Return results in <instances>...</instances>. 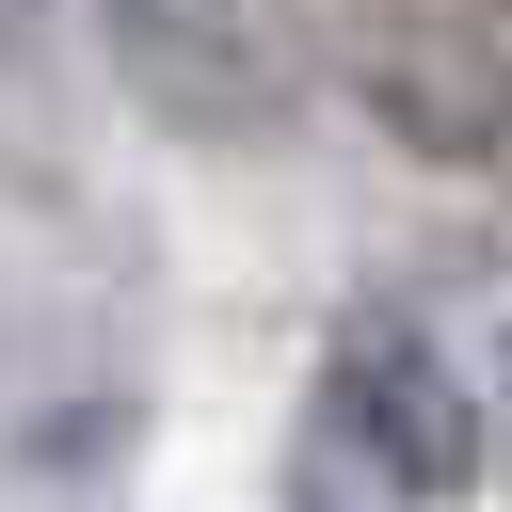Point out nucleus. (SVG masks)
<instances>
[{
    "label": "nucleus",
    "mask_w": 512,
    "mask_h": 512,
    "mask_svg": "<svg viewBox=\"0 0 512 512\" xmlns=\"http://www.w3.org/2000/svg\"><path fill=\"white\" fill-rule=\"evenodd\" d=\"M16 80H32V0H0V128H16Z\"/></svg>",
    "instance_id": "obj_4"
},
{
    "label": "nucleus",
    "mask_w": 512,
    "mask_h": 512,
    "mask_svg": "<svg viewBox=\"0 0 512 512\" xmlns=\"http://www.w3.org/2000/svg\"><path fill=\"white\" fill-rule=\"evenodd\" d=\"M272 48L352 96L400 160H512V48H496V0H272Z\"/></svg>",
    "instance_id": "obj_1"
},
{
    "label": "nucleus",
    "mask_w": 512,
    "mask_h": 512,
    "mask_svg": "<svg viewBox=\"0 0 512 512\" xmlns=\"http://www.w3.org/2000/svg\"><path fill=\"white\" fill-rule=\"evenodd\" d=\"M496 464H512V352H496Z\"/></svg>",
    "instance_id": "obj_5"
},
{
    "label": "nucleus",
    "mask_w": 512,
    "mask_h": 512,
    "mask_svg": "<svg viewBox=\"0 0 512 512\" xmlns=\"http://www.w3.org/2000/svg\"><path fill=\"white\" fill-rule=\"evenodd\" d=\"M80 16H96L112 80H128L176 144H272V112H288V48H272L256 0H80Z\"/></svg>",
    "instance_id": "obj_3"
},
{
    "label": "nucleus",
    "mask_w": 512,
    "mask_h": 512,
    "mask_svg": "<svg viewBox=\"0 0 512 512\" xmlns=\"http://www.w3.org/2000/svg\"><path fill=\"white\" fill-rule=\"evenodd\" d=\"M496 48H512V0H496Z\"/></svg>",
    "instance_id": "obj_6"
},
{
    "label": "nucleus",
    "mask_w": 512,
    "mask_h": 512,
    "mask_svg": "<svg viewBox=\"0 0 512 512\" xmlns=\"http://www.w3.org/2000/svg\"><path fill=\"white\" fill-rule=\"evenodd\" d=\"M320 432H336V464H352L368 496H400V512H464V496L496 480V400L464 384V352H448L400 288H352V304L320 320Z\"/></svg>",
    "instance_id": "obj_2"
}]
</instances>
